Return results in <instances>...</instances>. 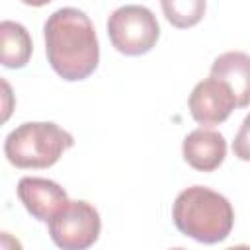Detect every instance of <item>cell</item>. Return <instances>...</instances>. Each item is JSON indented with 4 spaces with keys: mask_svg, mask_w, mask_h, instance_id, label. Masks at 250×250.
<instances>
[{
    "mask_svg": "<svg viewBox=\"0 0 250 250\" xmlns=\"http://www.w3.org/2000/svg\"><path fill=\"white\" fill-rule=\"evenodd\" d=\"M45 53L51 68L64 80L88 78L100 61V45L90 18L78 8H61L45 21Z\"/></svg>",
    "mask_w": 250,
    "mask_h": 250,
    "instance_id": "6da1fadb",
    "label": "cell"
},
{
    "mask_svg": "<svg viewBox=\"0 0 250 250\" xmlns=\"http://www.w3.org/2000/svg\"><path fill=\"white\" fill-rule=\"evenodd\" d=\"M172 219L182 234L203 244H217L230 234L234 211L225 195L205 186H191L178 193Z\"/></svg>",
    "mask_w": 250,
    "mask_h": 250,
    "instance_id": "7a4b0ae2",
    "label": "cell"
},
{
    "mask_svg": "<svg viewBox=\"0 0 250 250\" xmlns=\"http://www.w3.org/2000/svg\"><path fill=\"white\" fill-rule=\"evenodd\" d=\"M72 145L74 137L57 123L27 121L8 133L4 154L16 168H49Z\"/></svg>",
    "mask_w": 250,
    "mask_h": 250,
    "instance_id": "3957f363",
    "label": "cell"
},
{
    "mask_svg": "<svg viewBox=\"0 0 250 250\" xmlns=\"http://www.w3.org/2000/svg\"><path fill=\"white\" fill-rule=\"evenodd\" d=\"M107 35L111 45L127 57H139L148 53L158 37L160 25L156 16L139 4H127L113 10L107 18Z\"/></svg>",
    "mask_w": 250,
    "mask_h": 250,
    "instance_id": "277c9868",
    "label": "cell"
},
{
    "mask_svg": "<svg viewBox=\"0 0 250 250\" xmlns=\"http://www.w3.org/2000/svg\"><path fill=\"white\" fill-rule=\"evenodd\" d=\"M100 230V213L94 205L82 199H68L49 219V234L53 242L62 250L90 248L98 240Z\"/></svg>",
    "mask_w": 250,
    "mask_h": 250,
    "instance_id": "5b68a950",
    "label": "cell"
},
{
    "mask_svg": "<svg viewBox=\"0 0 250 250\" xmlns=\"http://www.w3.org/2000/svg\"><path fill=\"white\" fill-rule=\"evenodd\" d=\"M188 105L191 117L201 125H219L232 113L234 107H238L229 84L213 74L195 84Z\"/></svg>",
    "mask_w": 250,
    "mask_h": 250,
    "instance_id": "8992f818",
    "label": "cell"
},
{
    "mask_svg": "<svg viewBox=\"0 0 250 250\" xmlns=\"http://www.w3.org/2000/svg\"><path fill=\"white\" fill-rule=\"evenodd\" d=\"M18 197L25 211L41 223H49V219L68 201L66 191L57 182L35 176H25L18 182Z\"/></svg>",
    "mask_w": 250,
    "mask_h": 250,
    "instance_id": "52a82bcc",
    "label": "cell"
},
{
    "mask_svg": "<svg viewBox=\"0 0 250 250\" xmlns=\"http://www.w3.org/2000/svg\"><path fill=\"white\" fill-rule=\"evenodd\" d=\"M182 152L184 160L191 168L199 172H213L223 164L227 156V141L219 131L199 127L186 135Z\"/></svg>",
    "mask_w": 250,
    "mask_h": 250,
    "instance_id": "ba28073f",
    "label": "cell"
},
{
    "mask_svg": "<svg viewBox=\"0 0 250 250\" xmlns=\"http://www.w3.org/2000/svg\"><path fill=\"white\" fill-rule=\"evenodd\" d=\"M211 74L229 84L238 107L250 105V55L242 51H227L213 61Z\"/></svg>",
    "mask_w": 250,
    "mask_h": 250,
    "instance_id": "9c48e42d",
    "label": "cell"
},
{
    "mask_svg": "<svg viewBox=\"0 0 250 250\" xmlns=\"http://www.w3.org/2000/svg\"><path fill=\"white\" fill-rule=\"evenodd\" d=\"M0 61L6 68H21L27 64L33 45L27 29L12 20L0 23Z\"/></svg>",
    "mask_w": 250,
    "mask_h": 250,
    "instance_id": "30bf717a",
    "label": "cell"
},
{
    "mask_svg": "<svg viewBox=\"0 0 250 250\" xmlns=\"http://www.w3.org/2000/svg\"><path fill=\"white\" fill-rule=\"evenodd\" d=\"M164 18L180 29L193 27L205 16L207 0H160Z\"/></svg>",
    "mask_w": 250,
    "mask_h": 250,
    "instance_id": "8fae6325",
    "label": "cell"
},
{
    "mask_svg": "<svg viewBox=\"0 0 250 250\" xmlns=\"http://www.w3.org/2000/svg\"><path fill=\"white\" fill-rule=\"evenodd\" d=\"M232 152L236 158L250 162V113L244 117L234 141H232Z\"/></svg>",
    "mask_w": 250,
    "mask_h": 250,
    "instance_id": "7c38bea8",
    "label": "cell"
},
{
    "mask_svg": "<svg viewBox=\"0 0 250 250\" xmlns=\"http://www.w3.org/2000/svg\"><path fill=\"white\" fill-rule=\"evenodd\" d=\"M23 4H27V6H35V8H39V6H45V4H49V2H53V0H21Z\"/></svg>",
    "mask_w": 250,
    "mask_h": 250,
    "instance_id": "4fadbf2b",
    "label": "cell"
}]
</instances>
